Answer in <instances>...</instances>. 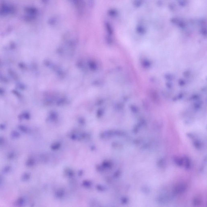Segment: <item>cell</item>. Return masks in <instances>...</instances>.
Masks as SVG:
<instances>
[{
  "mask_svg": "<svg viewBox=\"0 0 207 207\" xmlns=\"http://www.w3.org/2000/svg\"></svg>",
  "mask_w": 207,
  "mask_h": 207,
  "instance_id": "obj_1",
  "label": "cell"
}]
</instances>
